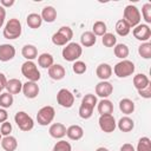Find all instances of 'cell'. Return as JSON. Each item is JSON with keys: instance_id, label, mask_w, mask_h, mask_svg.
I'll return each instance as SVG.
<instances>
[{"instance_id": "277c9868", "label": "cell", "mask_w": 151, "mask_h": 151, "mask_svg": "<svg viewBox=\"0 0 151 151\" xmlns=\"http://www.w3.org/2000/svg\"><path fill=\"white\" fill-rule=\"evenodd\" d=\"M21 73L22 76L27 79V81H39L41 76H40V72L37 67V64L34 61H31V60H26L22 65H21Z\"/></svg>"}, {"instance_id": "5bb4252c", "label": "cell", "mask_w": 151, "mask_h": 151, "mask_svg": "<svg viewBox=\"0 0 151 151\" xmlns=\"http://www.w3.org/2000/svg\"><path fill=\"white\" fill-rule=\"evenodd\" d=\"M39 85L34 81H26L22 84V93L27 99H34L39 94Z\"/></svg>"}, {"instance_id": "cb8c5ba5", "label": "cell", "mask_w": 151, "mask_h": 151, "mask_svg": "<svg viewBox=\"0 0 151 151\" xmlns=\"http://www.w3.org/2000/svg\"><path fill=\"white\" fill-rule=\"evenodd\" d=\"M97 110L101 114H112L113 112V104L109 99H101L97 103Z\"/></svg>"}, {"instance_id": "52a82bcc", "label": "cell", "mask_w": 151, "mask_h": 151, "mask_svg": "<svg viewBox=\"0 0 151 151\" xmlns=\"http://www.w3.org/2000/svg\"><path fill=\"white\" fill-rule=\"evenodd\" d=\"M123 19L130 25V27H136L137 25L140 24L142 15H140L139 9L136 6L127 5L124 8V12H123Z\"/></svg>"}, {"instance_id": "d4e9b609", "label": "cell", "mask_w": 151, "mask_h": 151, "mask_svg": "<svg viewBox=\"0 0 151 151\" xmlns=\"http://www.w3.org/2000/svg\"><path fill=\"white\" fill-rule=\"evenodd\" d=\"M97 42V37L91 32L86 31L80 35V46L84 47H91Z\"/></svg>"}, {"instance_id": "8fae6325", "label": "cell", "mask_w": 151, "mask_h": 151, "mask_svg": "<svg viewBox=\"0 0 151 151\" xmlns=\"http://www.w3.org/2000/svg\"><path fill=\"white\" fill-rule=\"evenodd\" d=\"M132 33H133V37L137 40L142 41V42H146L151 38V28L146 24H139V25H137L136 27H133Z\"/></svg>"}, {"instance_id": "7dc6e473", "label": "cell", "mask_w": 151, "mask_h": 151, "mask_svg": "<svg viewBox=\"0 0 151 151\" xmlns=\"http://www.w3.org/2000/svg\"><path fill=\"white\" fill-rule=\"evenodd\" d=\"M14 4H15L14 0H1V1H0V5H1L5 9H6L7 7H12Z\"/></svg>"}, {"instance_id": "44dd1931", "label": "cell", "mask_w": 151, "mask_h": 151, "mask_svg": "<svg viewBox=\"0 0 151 151\" xmlns=\"http://www.w3.org/2000/svg\"><path fill=\"white\" fill-rule=\"evenodd\" d=\"M42 21L46 22H53L57 19V9L53 6H45L40 14Z\"/></svg>"}, {"instance_id": "1f68e13d", "label": "cell", "mask_w": 151, "mask_h": 151, "mask_svg": "<svg viewBox=\"0 0 151 151\" xmlns=\"http://www.w3.org/2000/svg\"><path fill=\"white\" fill-rule=\"evenodd\" d=\"M107 31V26H106V24L104 22V21H96L94 24H93V26H92V33L96 35V37H103L105 33H107L106 32Z\"/></svg>"}, {"instance_id": "7bdbcfd3", "label": "cell", "mask_w": 151, "mask_h": 151, "mask_svg": "<svg viewBox=\"0 0 151 151\" xmlns=\"http://www.w3.org/2000/svg\"><path fill=\"white\" fill-rule=\"evenodd\" d=\"M138 94H139L142 98L150 99V98H151V83H150L147 86H145L144 88L139 90V91H138Z\"/></svg>"}, {"instance_id": "836d02e7", "label": "cell", "mask_w": 151, "mask_h": 151, "mask_svg": "<svg viewBox=\"0 0 151 151\" xmlns=\"http://www.w3.org/2000/svg\"><path fill=\"white\" fill-rule=\"evenodd\" d=\"M13 101H14V99L11 93H8V92L0 93V107L6 110L13 105Z\"/></svg>"}, {"instance_id": "ffe728a7", "label": "cell", "mask_w": 151, "mask_h": 151, "mask_svg": "<svg viewBox=\"0 0 151 151\" xmlns=\"http://www.w3.org/2000/svg\"><path fill=\"white\" fill-rule=\"evenodd\" d=\"M21 54L26 60L33 61L35 58H38V50L34 45L32 44H26L21 48Z\"/></svg>"}, {"instance_id": "e575fe53", "label": "cell", "mask_w": 151, "mask_h": 151, "mask_svg": "<svg viewBox=\"0 0 151 151\" xmlns=\"http://www.w3.org/2000/svg\"><path fill=\"white\" fill-rule=\"evenodd\" d=\"M138 53L143 59H150L151 58V42H142L138 47Z\"/></svg>"}, {"instance_id": "f35d334b", "label": "cell", "mask_w": 151, "mask_h": 151, "mask_svg": "<svg viewBox=\"0 0 151 151\" xmlns=\"http://www.w3.org/2000/svg\"><path fill=\"white\" fill-rule=\"evenodd\" d=\"M72 70H73V72H74L76 74H84V73L86 72V70H87V66H86V64H85L84 61L77 60V61L73 63Z\"/></svg>"}, {"instance_id": "ab89813d", "label": "cell", "mask_w": 151, "mask_h": 151, "mask_svg": "<svg viewBox=\"0 0 151 151\" xmlns=\"http://www.w3.org/2000/svg\"><path fill=\"white\" fill-rule=\"evenodd\" d=\"M140 15H143V19L145 20L146 25L147 24H151V4L146 2V4L143 5V7H142V14Z\"/></svg>"}, {"instance_id": "d590c367", "label": "cell", "mask_w": 151, "mask_h": 151, "mask_svg": "<svg viewBox=\"0 0 151 151\" xmlns=\"http://www.w3.org/2000/svg\"><path fill=\"white\" fill-rule=\"evenodd\" d=\"M136 151H151V140L149 137H142L138 140Z\"/></svg>"}, {"instance_id": "ac0fdd59", "label": "cell", "mask_w": 151, "mask_h": 151, "mask_svg": "<svg viewBox=\"0 0 151 151\" xmlns=\"http://www.w3.org/2000/svg\"><path fill=\"white\" fill-rule=\"evenodd\" d=\"M66 136L71 140H79L84 136V129L80 125H71L66 129Z\"/></svg>"}, {"instance_id": "9c48e42d", "label": "cell", "mask_w": 151, "mask_h": 151, "mask_svg": "<svg viewBox=\"0 0 151 151\" xmlns=\"http://www.w3.org/2000/svg\"><path fill=\"white\" fill-rule=\"evenodd\" d=\"M57 103L65 109H70L74 104V96L67 88H60L57 93Z\"/></svg>"}, {"instance_id": "83f0119b", "label": "cell", "mask_w": 151, "mask_h": 151, "mask_svg": "<svg viewBox=\"0 0 151 151\" xmlns=\"http://www.w3.org/2000/svg\"><path fill=\"white\" fill-rule=\"evenodd\" d=\"M119 110L124 113V114H131L134 111V103L133 100L129 99V98H123L119 101Z\"/></svg>"}, {"instance_id": "3957f363", "label": "cell", "mask_w": 151, "mask_h": 151, "mask_svg": "<svg viewBox=\"0 0 151 151\" xmlns=\"http://www.w3.org/2000/svg\"><path fill=\"white\" fill-rule=\"evenodd\" d=\"M73 38V31L68 26H61L53 35H52V42L57 46H66L68 42H71V39Z\"/></svg>"}, {"instance_id": "b9f144b4", "label": "cell", "mask_w": 151, "mask_h": 151, "mask_svg": "<svg viewBox=\"0 0 151 151\" xmlns=\"http://www.w3.org/2000/svg\"><path fill=\"white\" fill-rule=\"evenodd\" d=\"M12 132V124L9 122H5L1 124V127H0V133L2 137H6V136H9Z\"/></svg>"}, {"instance_id": "4316f807", "label": "cell", "mask_w": 151, "mask_h": 151, "mask_svg": "<svg viewBox=\"0 0 151 151\" xmlns=\"http://www.w3.org/2000/svg\"><path fill=\"white\" fill-rule=\"evenodd\" d=\"M26 22H27V26L29 28L35 29V28H39L41 26L42 19H41L40 14H38V13H29L26 18Z\"/></svg>"}, {"instance_id": "d6986e66", "label": "cell", "mask_w": 151, "mask_h": 151, "mask_svg": "<svg viewBox=\"0 0 151 151\" xmlns=\"http://www.w3.org/2000/svg\"><path fill=\"white\" fill-rule=\"evenodd\" d=\"M6 92L11 93L12 96L13 94H18L22 91V83L20 81V79H17V78H12L9 80H7V84H6Z\"/></svg>"}, {"instance_id": "f907efd6", "label": "cell", "mask_w": 151, "mask_h": 151, "mask_svg": "<svg viewBox=\"0 0 151 151\" xmlns=\"http://www.w3.org/2000/svg\"><path fill=\"white\" fill-rule=\"evenodd\" d=\"M1 139H2V136H1V133H0V143H1Z\"/></svg>"}, {"instance_id": "30bf717a", "label": "cell", "mask_w": 151, "mask_h": 151, "mask_svg": "<svg viewBox=\"0 0 151 151\" xmlns=\"http://www.w3.org/2000/svg\"><path fill=\"white\" fill-rule=\"evenodd\" d=\"M98 124H99L100 130L105 133H111L117 127L116 119L112 114H101L98 119Z\"/></svg>"}, {"instance_id": "4fadbf2b", "label": "cell", "mask_w": 151, "mask_h": 151, "mask_svg": "<svg viewBox=\"0 0 151 151\" xmlns=\"http://www.w3.org/2000/svg\"><path fill=\"white\" fill-rule=\"evenodd\" d=\"M15 47L11 44H1L0 45V61L6 63L12 60L15 57Z\"/></svg>"}, {"instance_id": "74e56055", "label": "cell", "mask_w": 151, "mask_h": 151, "mask_svg": "<svg viewBox=\"0 0 151 151\" xmlns=\"http://www.w3.org/2000/svg\"><path fill=\"white\" fill-rule=\"evenodd\" d=\"M52 151H72V146L68 142L60 139L59 142H57L52 149Z\"/></svg>"}, {"instance_id": "ba28073f", "label": "cell", "mask_w": 151, "mask_h": 151, "mask_svg": "<svg viewBox=\"0 0 151 151\" xmlns=\"http://www.w3.org/2000/svg\"><path fill=\"white\" fill-rule=\"evenodd\" d=\"M54 116H55L54 107L50 106V105H46V106H42L38 111V113H37V122L41 126H47V125H50L53 122Z\"/></svg>"}, {"instance_id": "603a6c76", "label": "cell", "mask_w": 151, "mask_h": 151, "mask_svg": "<svg viewBox=\"0 0 151 151\" xmlns=\"http://www.w3.org/2000/svg\"><path fill=\"white\" fill-rule=\"evenodd\" d=\"M1 147L5 150V151H15L17 147H18V140L15 137L13 136H6V137H2L1 139Z\"/></svg>"}, {"instance_id": "8d00e7d4", "label": "cell", "mask_w": 151, "mask_h": 151, "mask_svg": "<svg viewBox=\"0 0 151 151\" xmlns=\"http://www.w3.org/2000/svg\"><path fill=\"white\" fill-rule=\"evenodd\" d=\"M101 42L105 47H114L117 44V38L113 33H105L101 38Z\"/></svg>"}, {"instance_id": "7c38bea8", "label": "cell", "mask_w": 151, "mask_h": 151, "mask_svg": "<svg viewBox=\"0 0 151 151\" xmlns=\"http://www.w3.org/2000/svg\"><path fill=\"white\" fill-rule=\"evenodd\" d=\"M112 92H113V85L107 80H104V81L100 80L96 85V94L101 99H107V97H110Z\"/></svg>"}, {"instance_id": "c3c4849f", "label": "cell", "mask_w": 151, "mask_h": 151, "mask_svg": "<svg viewBox=\"0 0 151 151\" xmlns=\"http://www.w3.org/2000/svg\"><path fill=\"white\" fill-rule=\"evenodd\" d=\"M6 84H7V79H6V76L4 73L0 72V87L4 90L6 87Z\"/></svg>"}, {"instance_id": "e0dca14e", "label": "cell", "mask_w": 151, "mask_h": 151, "mask_svg": "<svg viewBox=\"0 0 151 151\" xmlns=\"http://www.w3.org/2000/svg\"><path fill=\"white\" fill-rule=\"evenodd\" d=\"M65 74H66V71H65L64 66L60 64H53L48 68V76L53 80H61L65 77Z\"/></svg>"}, {"instance_id": "4dcf8cb0", "label": "cell", "mask_w": 151, "mask_h": 151, "mask_svg": "<svg viewBox=\"0 0 151 151\" xmlns=\"http://www.w3.org/2000/svg\"><path fill=\"white\" fill-rule=\"evenodd\" d=\"M113 52H114V55L117 58L124 60L129 55L130 50H129L127 45H125V44H116V46L113 47Z\"/></svg>"}, {"instance_id": "7402d4cb", "label": "cell", "mask_w": 151, "mask_h": 151, "mask_svg": "<svg viewBox=\"0 0 151 151\" xmlns=\"http://www.w3.org/2000/svg\"><path fill=\"white\" fill-rule=\"evenodd\" d=\"M117 127L119 129V131L122 132H130L133 130L134 127V122L133 119H131L127 116H124L119 119V122L117 123Z\"/></svg>"}, {"instance_id": "816d5d0a", "label": "cell", "mask_w": 151, "mask_h": 151, "mask_svg": "<svg viewBox=\"0 0 151 151\" xmlns=\"http://www.w3.org/2000/svg\"><path fill=\"white\" fill-rule=\"evenodd\" d=\"M1 92H2V88H1V87H0V93H1Z\"/></svg>"}, {"instance_id": "8992f818", "label": "cell", "mask_w": 151, "mask_h": 151, "mask_svg": "<svg viewBox=\"0 0 151 151\" xmlns=\"http://www.w3.org/2000/svg\"><path fill=\"white\" fill-rule=\"evenodd\" d=\"M14 122L18 125L19 130H21L24 132H28L34 127L33 118L25 111H18L14 116Z\"/></svg>"}, {"instance_id": "6da1fadb", "label": "cell", "mask_w": 151, "mask_h": 151, "mask_svg": "<svg viewBox=\"0 0 151 151\" xmlns=\"http://www.w3.org/2000/svg\"><path fill=\"white\" fill-rule=\"evenodd\" d=\"M21 33H22V26H21L20 20L17 18L9 19L6 22V25L4 27V32H2L4 37L8 40H14V39L19 38L21 35Z\"/></svg>"}, {"instance_id": "f6af8a7d", "label": "cell", "mask_w": 151, "mask_h": 151, "mask_svg": "<svg viewBox=\"0 0 151 151\" xmlns=\"http://www.w3.org/2000/svg\"><path fill=\"white\" fill-rule=\"evenodd\" d=\"M5 19H6V9L0 5V28L4 26Z\"/></svg>"}, {"instance_id": "ee69618b", "label": "cell", "mask_w": 151, "mask_h": 151, "mask_svg": "<svg viewBox=\"0 0 151 151\" xmlns=\"http://www.w3.org/2000/svg\"><path fill=\"white\" fill-rule=\"evenodd\" d=\"M7 119H8V113H7V111H6L5 109L0 107V123L2 124V123H5V122H7Z\"/></svg>"}, {"instance_id": "9a60e30c", "label": "cell", "mask_w": 151, "mask_h": 151, "mask_svg": "<svg viewBox=\"0 0 151 151\" xmlns=\"http://www.w3.org/2000/svg\"><path fill=\"white\" fill-rule=\"evenodd\" d=\"M48 133L54 139H61L66 136V126L61 123H53L48 129Z\"/></svg>"}, {"instance_id": "484cf974", "label": "cell", "mask_w": 151, "mask_h": 151, "mask_svg": "<svg viewBox=\"0 0 151 151\" xmlns=\"http://www.w3.org/2000/svg\"><path fill=\"white\" fill-rule=\"evenodd\" d=\"M150 83H151L150 79H149L147 76L144 74V73H138V74H136V76L133 77V86L136 87L137 91L144 88V87L147 86Z\"/></svg>"}, {"instance_id": "bcb514c9", "label": "cell", "mask_w": 151, "mask_h": 151, "mask_svg": "<svg viewBox=\"0 0 151 151\" xmlns=\"http://www.w3.org/2000/svg\"><path fill=\"white\" fill-rule=\"evenodd\" d=\"M119 151H136V150H134V147H133L132 144H130V143H125V144H123V145L120 146Z\"/></svg>"}, {"instance_id": "60d3db41", "label": "cell", "mask_w": 151, "mask_h": 151, "mask_svg": "<svg viewBox=\"0 0 151 151\" xmlns=\"http://www.w3.org/2000/svg\"><path fill=\"white\" fill-rule=\"evenodd\" d=\"M81 103H84V104H87V105H90V106L94 107V106L97 105L98 100H97V97H96L94 94H92V93H87V94H85V96L83 97V99H81Z\"/></svg>"}, {"instance_id": "7a4b0ae2", "label": "cell", "mask_w": 151, "mask_h": 151, "mask_svg": "<svg viewBox=\"0 0 151 151\" xmlns=\"http://www.w3.org/2000/svg\"><path fill=\"white\" fill-rule=\"evenodd\" d=\"M83 54V47L78 42H68L61 51V55L64 60L74 63L77 61Z\"/></svg>"}, {"instance_id": "f546056e", "label": "cell", "mask_w": 151, "mask_h": 151, "mask_svg": "<svg viewBox=\"0 0 151 151\" xmlns=\"http://www.w3.org/2000/svg\"><path fill=\"white\" fill-rule=\"evenodd\" d=\"M116 32H117V34L118 35H120V37H126L129 33H130V31H131V27H130V25L124 20V19H119L117 22H116Z\"/></svg>"}, {"instance_id": "681fc988", "label": "cell", "mask_w": 151, "mask_h": 151, "mask_svg": "<svg viewBox=\"0 0 151 151\" xmlns=\"http://www.w3.org/2000/svg\"><path fill=\"white\" fill-rule=\"evenodd\" d=\"M96 151H109L106 147H104V146H100V147H98Z\"/></svg>"}, {"instance_id": "2e32d148", "label": "cell", "mask_w": 151, "mask_h": 151, "mask_svg": "<svg viewBox=\"0 0 151 151\" xmlns=\"http://www.w3.org/2000/svg\"><path fill=\"white\" fill-rule=\"evenodd\" d=\"M96 74H97V77L100 80H103V81L104 80H107L112 76V67L109 64H106V63H101V64H99L97 66Z\"/></svg>"}, {"instance_id": "f1b7e54d", "label": "cell", "mask_w": 151, "mask_h": 151, "mask_svg": "<svg viewBox=\"0 0 151 151\" xmlns=\"http://www.w3.org/2000/svg\"><path fill=\"white\" fill-rule=\"evenodd\" d=\"M53 64H54V59H53L52 54H50V53H41L38 57V65L42 68L48 70Z\"/></svg>"}, {"instance_id": "5b68a950", "label": "cell", "mask_w": 151, "mask_h": 151, "mask_svg": "<svg viewBox=\"0 0 151 151\" xmlns=\"http://www.w3.org/2000/svg\"><path fill=\"white\" fill-rule=\"evenodd\" d=\"M134 64L131 60L124 59L120 60L119 63H117L113 67V72L118 78H127L130 76H132L134 73Z\"/></svg>"}, {"instance_id": "d6a6232c", "label": "cell", "mask_w": 151, "mask_h": 151, "mask_svg": "<svg viewBox=\"0 0 151 151\" xmlns=\"http://www.w3.org/2000/svg\"><path fill=\"white\" fill-rule=\"evenodd\" d=\"M93 110H94V107H92V106H90V105H87V104L81 103L80 106H79V111H78L79 117L83 118V119H88V118L92 117Z\"/></svg>"}]
</instances>
